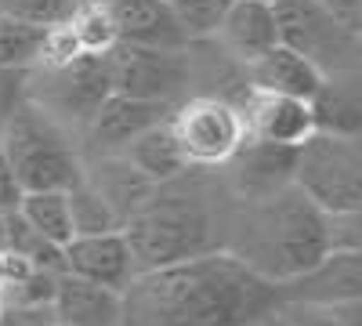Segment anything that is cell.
<instances>
[{
	"instance_id": "cell-15",
	"label": "cell",
	"mask_w": 362,
	"mask_h": 326,
	"mask_svg": "<svg viewBox=\"0 0 362 326\" xmlns=\"http://www.w3.org/2000/svg\"><path fill=\"white\" fill-rule=\"evenodd\" d=\"M221 54H228L232 62L247 66L257 54L279 44V29H276V11L272 0H232V8L225 11L221 25L214 29Z\"/></svg>"
},
{
	"instance_id": "cell-31",
	"label": "cell",
	"mask_w": 362,
	"mask_h": 326,
	"mask_svg": "<svg viewBox=\"0 0 362 326\" xmlns=\"http://www.w3.org/2000/svg\"><path fill=\"white\" fill-rule=\"evenodd\" d=\"M329 250H362V211L326 214Z\"/></svg>"
},
{
	"instance_id": "cell-14",
	"label": "cell",
	"mask_w": 362,
	"mask_h": 326,
	"mask_svg": "<svg viewBox=\"0 0 362 326\" xmlns=\"http://www.w3.org/2000/svg\"><path fill=\"white\" fill-rule=\"evenodd\" d=\"M109 15L119 44L163 47V51H181L192 44L177 22L170 0H116V4H109Z\"/></svg>"
},
{
	"instance_id": "cell-20",
	"label": "cell",
	"mask_w": 362,
	"mask_h": 326,
	"mask_svg": "<svg viewBox=\"0 0 362 326\" xmlns=\"http://www.w3.org/2000/svg\"><path fill=\"white\" fill-rule=\"evenodd\" d=\"M119 156H124L141 177H148V182H170V177H177L181 170H189L185 156H181V145L174 138V127L170 120L163 124H153L148 131H141L138 138H131L124 149H119Z\"/></svg>"
},
{
	"instance_id": "cell-35",
	"label": "cell",
	"mask_w": 362,
	"mask_h": 326,
	"mask_svg": "<svg viewBox=\"0 0 362 326\" xmlns=\"http://www.w3.org/2000/svg\"><path fill=\"white\" fill-rule=\"evenodd\" d=\"M261 326H293V322H290V319H286V315L276 308L272 315H264V319H261Z\"/></svg>"
},
{
	"instance_id": "cell-39",
	"label": "cell",
	"mask_w": 362,
	"mask_h": 326,
	"mask_svg": "<svg viewBox=\"0 0 362 326\" xmlns=\"http://www.w3.org/2000/svg\"><path fill=\"white\" fill-rule=\"evenodd\" d=\"M254 326H261V322H254Z\"/></svg>"
},
{
	"instance_id": "cell-26",
	"label": "cell",
	"mask_w": 362,
	"mask_h": 326,
	"mask_svg": "<svg viewBox=\"0 0 362 326\" xmlns=\"http://www.w3.org/2000/svg\"><path fill=\"white\" fill-rule=\"evenodd\" d=\"M170 8L181 29L189 33V40H210L214 29L221 25L225 11L232 8V0H170Z\"/></svg>"
},
{
	"instance_id": "cell-38",
	"label": "cell",
	"mask_w": 362,
	"mask_h": 326,
	"mask_svg": "<svg viewBox=\"0 0 362 326\" xmlns=\"http://www.w3.org/2000/svg\"><path fill=\"white\" fill-rule=\"evenodd\" d=\"M51 326H62V322H51Z\"/></svg>"
},
{
	"instance_id": "cell-8",
	"label": "cell",
	"mask_w": 362,
	"mask_h": 326,
	"mask_svg": "<svg viewBox=\"0 0 362 326\" xmlns=\"http://www.w3.org/2000/svg\"><path fill=\"white\" fill-rule=\"evenodd\" d=\"M170 127L189 167L218 170L247 138L243 109L221 95H192L181 98L170 112Z\"/></svg>"
},
{
	"instance_id": "cell-5",
	"label": "cell",
	"mask_w": 362,
	"mask_h": 326,
	"mask_svg": "<svg viewBox=\"0 0 362 326\" xmlns=\"http://www.w3.org/2000/svg\"><path fill=\"white\" fill-rule=\"evenodd\" d=\"M272 11H276L279 44L308 58L322 76L355 73L362 66L358 29L334 15L322 0H272Z\"/></svg>"
},
{
	"instance_id": "cell-21",
	"label": "cell",
	"mask_w": 362,
	"mask_h": 326,
	"mask_svg": "<svg viewBox=\"0 0 362 326\" xmlns=\"http://www.w3.org/2000/svg\"><path fill=\"white\" fill-rule=\"evenodd\" d=\"M18 214L33 225L44 240L66 247L73 240V218H69V196L66 189H40V192H22Z\"/></svg>"
},
{
	"instance_id": "cell-32",
	"label": "cell",
	"mask_w": 362,
	"mask_h": 326,
	"mask_svg": "<svg viewBox=\"0 0 362 326\" xmlns=\"http://www.w3.org/2000/svg\"><path fill=\"white\" fill-rule=\"evenodd\" d=\"M54 305H0V326H51Z\"/></svg>"
},
{
	"instance_id": "cell-10",
	"label": "cell",
	"mask_w": 362,
	"mask_h": 326,
	"mask_svg": "<svg viewBox=\"0 0 362 326\" xmlns=\"http://www.w3.org/2000/svg\"><path fill=\"white\" fill-rule=\"evenodd\" d=\"M293 145H276L247 134L239 141V149L221 163L225 167V189L235 199H261L286 185H293Z\"/></svg>"
},
{
	"instance_id": "cell-17",
	"label": "cell",
	"mask_w": 362,
	"mask_h": 326,
	"mask_svg": "<svg viewBox=\"0 0 362 326\" xmlns=\"http://www.w3.org/2000/svg\"><path fill=\"white\" fill-rule=\"evenodd\" d=\"M51 305L62 326H124V293L73 272L58 276Z\"/></svg>"
},
{
	"instance_id": "cell-27",
	"label": "cell",
	"mask_w": 362,
	"mask_h": 326,
	"mask_svg": "<svg viewBox=\"0 0 362 326\" xmlns=\"http://www.w3.org/2000/svg\"><path fill=\"white\" fill-rule=\"evenodd\" d=\"M62 272H44V269H29L18 279L0 286V305H51L54 301V286Z\"/></svg>"
},
{
	"instance_id": "cell-19",
	"label": "cell",
	"mask_w": 362,
	"mask_h": 326,
	"mask_svg": "<svg viewBox=\"0 0 362 326\" xmlns=\"http://www.w3.org/2000/svg\"><path fill=\"white\" fill-rule=\"evenodd\" d=\"M312 124L315 131L326 134H344V138H362V83L358 69L355 73H329L308 98Z\"/></svg>"
},
{
	"instance_id": "cell-37",
	"label": "cell",
	"mask_w": 362,
	"mask_h": 326,
	"mask_svg": "<svg viewBox=\"0 0 362 326\" xmlns=\"http://www.w3.org/2000/svg\"><path fill=\"white\" fill-rule=\"evenodd\" d=\"M0 247H4V211H0Z\"/></svg>"
},
{
	"instance_id": "cell-33",
	"label": "cell",
	"mask_w": 362,
	"mask_h": 326,
	"mask_svg": "<svg viewBox=\"0 0 362 326\" xmlns=\"http://www.w3.org/2000/svg\"><path fill=\"white\" fill-rule=\"evenodd\" d=\"M18 199H22V189L15 182V170H11L8 156H4V145H0V211H15Z\"/></svg>"
},
{
	"instance_id": "cell-24",
	"label": "cell",
	"mask_w": 362,
	"mask_h": 326,
	"mask_svg": "<svg viewBox=\"0 0 362 326\" xmlns=\"http://www.w3.org/2000/svg\"><path fill=\"white\" fill-rule=\"evenodd\" d=\"M66 25L73 29V37H76V44H80L83 54H105L116 44L112 15L102 4H76L73 15L66 18Z\"/></svg>"
},
{
	"instance_id": "cell-3",
	"label": "cell",
	"mask_w": 362,
	"mask_h": 326,
	"mask_svg": "<svg viewBox=\"0 0 362 326\" xmlns=\"http://www.w3.org/2000/svg\"><path fill=\"white\" fill-rule=\"evenodd\" d=\"M221 250L239 257L261 279L283 283L329 250L326 211H319L297 185L261 199H235Z\"/></svg>"
},
{
	"instance_id": "cell-36",
	"label": "cell",
	"mask_w": 362,
	"mask_h": 326,
	"mask_svg": "<svg viewBox=\"0 0 362 326\" xmlns=\"http://www.w3.org/2000/svg\"><path fill=\"white\" fill-rule=\"evenodd\" d=\"M76 4H102V8H109V4H116V0H76Z\"/></svg>"
},
{
	"instance_id": "cell-30",
	"label": "cell",
	"mask_w": 362,
	"mask_h": 326,
	"mask_svg": "<svg viewBox=\"0 0 362 326\" xmlns=\"http://www.w3.org/2000/svg\"><path fill=\"white\" fill-rule=\"evenodd\" d=\"M25 98H29V69L0 66V131Z\"/></svg>"
},
{
	"instance_id": "cell-4",
	"label": "cell",
	"mask_w": 362,
	"mask_h": 326,
	"mask_svg": "<svg viewBox=\"0 0 362 326\" xmlns=\"http://www.w3.org/2000/svg\"><path fill=\"white\" fill-rule=\"evenodd\" d=\"M0 145H4V156L22 192L73 189L76 182H83V153L73 131L29 98L4 124Z\"/></svg>"
},
{
	"instance_id": "cell-11",
	"label": "cell",
	"mask_w": 362,
	"mask_h": 326,
	"mask_svg": "<svg viewBox=\"0 0 362 326\" xmlns=\"http://www.w3.org/2000/svg\"><path fill=\"white\" fill-rule=\"evenodd\" d=\"M276 290H279V305L283 301H305V305L355 301L362 298V250H326L305 272L276 283Z\"/></svg>"
},
{
	"instance_id": "cell-12",
	"label": "cell",
	"mask_w": 362,
	"mask_h": 326,
	"mask_svg": "<svg viewBox=\"0 0 362 326\" xmlns=\"http://www.w3.org/2000/svg\"><path fill=\"white\" fill-rule=\"evenodd\" d=\"M174 105L167 102H145V98H127V95H109L95 116L87 120V127L80 131L87 141V153L90 156H102V153H119L131 138H138L141 131H148L153 124L170 120Z\"/></svg>"
},
{
	"instance_id": "cell-34",
	"label": "cell",
	"mask_w": 362,
	"mask_h": 326,
	"mask_svg": "<svg viewBox=\"0 0 362 326\" xmlns=\"http://www.w3.org/2000/svg\"><path fill=\"white\" fill-rule=\"evenodd\" d=\"M322 4L334 11V15H341L348 25L358 29V22H362V0H322Z\"/></svg>"
},
{
	"instance_id": "cell-29",
	"label": "cell",
	"mask_w": 362,
	"mask_h": 326,
	"mask_svg": "<svg viewBox=\"0 0 362 326\" xmlns=\"http://www.w3.org/2000/svg\"><path fill=\"white\" fill-rule=\"evenodd\" d=\"M76 54H83V51H80V44H76V37H73V29H69L66 22H58V25H47V29H44L40 54H37V66L54 69V66H66V62H73Z\"/></svg>"
},
{
	"instance_id": "cell-2",
	"label": "cell",
	"mask_w": 362,
	"mask_h": 326,
	"mask_svg": "<svg viewBox=\"0 0 362 326\" xmlns=\"http://www.w3.org/2000/svg\"><path fill=\"white\" fill-rule=\"evenodd\" d=\"M232 203L235 196L225 189V182L203 174V167H189L170 182H156L119 228L138 272L221 250Z\"/></svg>"
},
{
	"instance_id": "cell-9",
	"label": "cell",
	"mask_w": 362,
	"mask_h": 326,
	"mask_svg": "<svg viewBox=\"0 0 362 326\" xmlns=\"http://www.w3.org/2000/svg\"><path fill=\"white\" fill-rule=\"evenodd\" d=\"M189 47L163 51V47H138V44H119L116 40L105 51L112 91L127 95V98L177 105L181 98H189V83H192Z\"/></svg>"
},
{
	"instance_id": "cell-28",
	"label": "cell",
	"mask_w": 362,
	"mask_h": 326,
	"mask_svg": "<svg viewBox=\"0 0 362 326\" xmlns=\"http://www.w3.org/2000/svg\"><path fill=\"white\" fill-rule=\"evenodd\" d=\"M76 8V0H0V11L15 15L33 25H58L66 22Z\"/></svg>"
},
{
	"instance_id": "cell-22",
	"label": "cell",
	"mask_w": 362,
	"mask_h": 326,
	"mask_svg": "<svg viewBox=\"0 0 362 326\" xmlns=\"http://www.w3.org/2000/svg\"><path fill=\"white\" fill-rule=\"evenodd\" d=\"M69 196V218H73V235H98V232H116L119 228V214L112 211V203L87 182H76L73 189H66Z\"/></svg>"
},
{
	"instance_id": "cell-25",
	"label": "cell",
	"mask_w": 362,
	"mask_h": 326,
	"mask_svg": "<svg viewBox=\"0 0 362 326\" xmlns=\"http://www.w3.org/2000/svg\"><path fill=\"white\" fill-rule=\"evenodd\" d=\"M279 312L293 326H362V298H355V301H334V305L283 301Z\"/></svg>"
},
{
	"instance_id": "cell-1",
	"label": "cell",
	"mask_w": 362,
	"mask_h": 326,
	"mask_svg": "<svg viewBox=\"0 0 362 326\" xmlns=\"http://www.w3.org/2000/svg\"><path fill=\"white\" fill-rule=\"evenodd\" d=\"M119 293L124 326H254L279 308L276 283L228 250L145 269Z\"/></svg>"
},
{
	"instance_id": "cell-7",
	"label": "cell",
	"mask_w": 362,
	"mask_h": 326,
	"mask_svg": "<svg viewBox=\"0 0 362 326\" xmlns=\"http://www.w3.org/2000/svg\"><path fill=\"white\" fill-rule=\"evenodd\" d=\"M112 95L105 54H76L66 66H33L29 69V102L69 131H83L95 109Z\"/></svg>"
},
{
	"instance_id": "cell-13",
	"label": "cell",
	"mask_w": 362,
	"mask_h": 326,
	"mask_svg": "<svg viewBox=\"0 0 362 326\" xmlns=\"http://www.w3.org/2000/svg\"><path fill=\"white\" fill-rule=\"evenodd\" d=\"M66 272L112 286V290H124L138 276V264L124 232L116 228V232H98V235H73L66 243Z\"/></svg>"
},
{
	"instance_id": "cell-6",
	"label": "cell",
	"mask_w": 362,
	"mask_h": 326,
	"mask_svg": "<svg viewBox=\"0 0 362 326\" xmlns=\"http://www.w3.org/2000/svg\"><path fill=\"white\" fill-rule=\"evenodd\" d=\"M293 185L319 211H362V141L315 131L297 145Z\"/></svg>"
},
{
	"instance_id": "cell-23",
	"label": "cell",
	"mask_w": 362,
	"mask_h": 326,
	"mask_svg": "<svg viewBox=\"0 0 362 326\" xmlns=\"http://www.w3.org/2000/svg\"><path fill=\"white\" fill-rule=\"evenodd\" d=\"M44 29L47 25H33V22H22L15 15L0 11V66L33 69L37 66V54H40Z\"/></svg>"
},
{
	"instance_id": "cell-18",
	"label": "cell",
	"mask_w": 362,
	"mask_h": 326,
	"mask_svg": "<svg viewBox=\"0 0 362 326\" xmlns=\"http://www.w3.org/2000/svg\"><path fill=\"white\" fill-rule=\"evenodd\" d=\"M243 80L247 91H261V95H286V98H312L315 87L322 83V73L300 58L297 51L276 44L264 54H257L254 62L243 66Z\"/></svg>"
},
{
	"instance_id": "cell-16",
	"label": "cell",
	"mask_w": 362,
	"mask_h": 326,
	"mask_svg": "<svg viewBox=\"0 0 362 326\" xmlns=\"http://www.w3.org/2000/svg\"><path fill=\"white\" fill-rule=\"evenodd\" d=\"M243 120H247V134L276 141V145H297L315 134L312 124V109L305 98H286V95H261V91H247L243 98Z\"/></svg>"
}]
</instances>
